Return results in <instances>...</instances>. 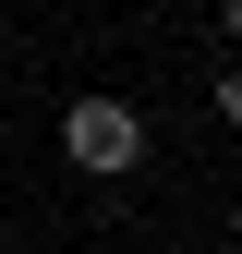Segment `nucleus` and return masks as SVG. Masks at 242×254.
<instances>
[{
	"mask_svg": "<svg viewBox=\"0 0 242 254\" xmlns=\"http://www.w3.org/2000/svg\"><path fill=\"white\" fill-rule=\"evenodd\" d=\"M60 157H73L85 182H121L145 157V121H133V97H73L60 109Z\"/></svg>",
	"mask_w": 242,
	"mask_h": 254,
	"instance_id": "obj_1",
	"label": "nucleus"
}]
</instances>
